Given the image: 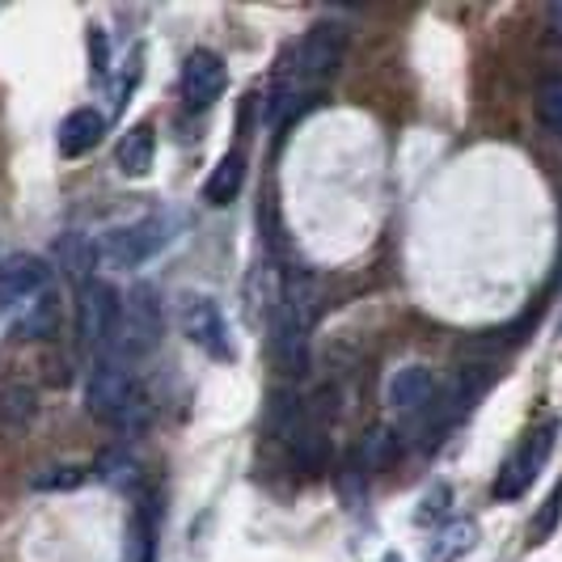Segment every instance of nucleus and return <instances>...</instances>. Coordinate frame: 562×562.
Returning a JSON list of instances; mask_svg holds the SVG:
<instances>
[{"mask_svg": "<svg viewBox=\"0 0 562 562\" xmlns=\"http://www.w3.org/2000/svg\"><path fill=\"white\" fill-rule=\"evenodd\" d=\"M562 520V482L550 491V499L541 504V512L533 516V525H529V546H541V541H550L554 529H559Z\"/></svg>", "mask_w": 562, "mask_h": 562, "instance_id": "obj_23", "label": "nucleus"}, {"mask_svg": "<svg viewBox=\"0 0 562 562\" xmlns=\"http://www.w3.org/2000/svg\"><path fill=\"white\" fill-rule=\"evenodd\" d=\"M85 474L81 465H43L34 479H30V486L34 491H77V486H85Z\"/></svg>", "mask_w": 562, "mask_h": 562, "instance_id": "obj_22", "label": "nucleus"}, {"mask_svg": "<svg viewBox=\"0 0 562 562\" xmlns=\"http://www.w3.org/2000/svg\"><path fill=\"white\" fill-rule=\"evenodd\" d=\"M114 322H119V296L111 283L85 280L77 288V335L89 351H111Z\"/></svg>", "mask_w": 562, "mask_h": 562, "instance_id": "obj_8", "label": "nucleus"}, {"mask_svg": "<svg viewBox=\"0 0 562 562\" xmlns=\"http://www.w3.org/2000/svg\"><path fill=\"white\" fill-rule=\"evenodd\" d=\"M554 440H559V419H546L541 427H533V431L520 440V449L504 461V470H499V479H495V486H491V495H495L499 504L520 499V495H525V491L537 482L541 465L550 461Z\"/></svg>", "mask_w": 562, "mask_h": 562, "instance_id": "obj_6", "label": "nucleus"}, {"mask_svg": "<svg viewBox=\"0 0 562 562\" xmlns=\"http://www.w3.org/2000/svg\"><path fill=\"white\" fill-rule=\"evenodd\" d=\"M153 161H157V132L148 123H136L119 140V148H114V166H119V173H127V178H144L153 169Z\"/></svg>", "mask_w": 562, "mask_h": 562, "instance_id": "obj_14", "label": "nucleus"}, {"mask_svg": "<svg viewBox=\"0 0 562 562\" xmlns=\"http://www.w3.org/2000/svg\"><path fill=\"white\" fill-rule=\"evenodd\" d=\"M102 132H106V114L81 106V111H72L59 123V153L64 157H85L89 148H98Z\"/></svg>", "mask_w": 562, "mask_h": 562, "instance_id": "obj_12", "label": "nucleus"}, {"mask_svg": "<svg viewBox=\"0 0 562 562\" xmlns=\"http://www.w3.org/2000/svg\"><path fill=\"white\" fill-rule=\"evenodd\" d=\"M241 187H246V157L233 148V153H225V157L216 161V169L207 173V182H203V199H207L212 207H228L233 199L241 195Z\"/></svg>", "mask_w": 562, "mask_h": 562, "instance_id": "obj_16", "label": "nucleus"}, {"mask_svg": "<svg viewBox=\"0 0 562 562\" xmlns=\"http://www.w3.org/2000/svg\"><path fill=\"white\" fill-rule=\"evenodd\" d=\"M313 322H317V280L305 267H292L283 276L280 310L271 317V360L283 372H305L310 368Z\"/></svg>", "mask_w": 562, "mask_h": 562, "instance_id": "obj_1", "label": "nucleus"}, {"mask_svg": "<svg viewBox=\"0 0 562 562\" xmlns=\"http://www.w3.org/2000/svg\"><path fill=\"white\" fill-rule=\"evenodd\" d=\"M381 562H402V554H385Z\"/></svg>", "mask_w": 562, "mask_h": 562, "instance_id": "obj_27", "label": "nucleus"}, {"mask_svg": "<svg viewBox=\"0 0 562 562\" xmlns=\"http://www.w3.org/2000/svg\"><path fill=\"white\" fill-rule=\"evenodd\" d=\"M34 411H38V402H34L30 385H4L0 390V427L4 431H26L34 423Z\"/></svg>", "mask_w": 562, "mask_h": 562, "instance_id": "obj_18", "label": "nucleus"}, {"mask_svg": "<svg viewBox=\"0 0 562 562\" xmlns=\"http://www.w3.org/2000/svg\"><path fill=\"white\" fill-rule=\"evenodd\" d=\"M178 330L191 338L203 356H212L221 364L237 360V347H233V335H228L225 313H221V305L207 292H182L178 296Z\"/></svg>", "mask_w": 562, "mask_h": 562, "instance_id": "obj_5", "label": "nucleus"}, {"mask_svg": "<svg viewBox=\"0 0 562 562\" xmlns=\"http://www.w3.org/2000/svg\"><path fill=\"white\" fill-rule=\"evenodd\" d=\"M166 335V310L157 301L153 283H132V292L119 301V322L111 338V360H144L161 347Z\"/></svg>", "mask_w": 562, "mask_h": 562, "instance_id": "obj_3", "label": "nucleus"}, {"mask_svg": "<svg viewBox=\"0 0 562 562\" xmlns=\"http://www.w3.org/2000/svg\"><path fill=\"white\" fill-rule=\"evenodd\" d=\"M449 499H452V491L445 486V482H440L436 491H427V495H423V507H419V520H423V525H427L431 516H445V512H449Z\"/></svg>", "mask_w": 562, "mask_h": 562, "instance_id": "obj_25", "label": "nucleus"}, {"mask_svg": "<svg viewBox=\"0 0 562 562\" xmlns=\"http://www.w3.org/2000/svg\"><path fill=\"white\" fill-rule=\"evenodd\" d=\"M474 546H479V525L474 520H449V525H440L431 533L427 550H423V562H457L465 559Z\"/></svg>", "mask_w": 562, "mask_h": 562, "instance_id": "obj_13", "label": "nucleus"}, {"mask_svg": "<svg viewBox=\"0 0 562 562\" xmlns=\"http://www.w3.org/2000/svg\"><path fill=\"white\" fill-rule=\"evenodd\" d=\"M56 322H59L56 296H52V292H43V296H38V301H30L26 313L18 317V335L22 338H52L56 335Z\"/></svg>", "mask_w": 562, "mask_h": 562, "instance_id": "obj_21", "label": "nucleus"}, {"mask_svg": "<svg viewBox=\"0 0 562 562\" xmlns=\"http://www.w3.org/2000/svg\"><path fill=\"white\" fill-rule=\"evenodd\" d=\"M98 479L111 482L114 491H136L140 486V461L132 457V452L123 449H106L102 457H98Z\"/></svg>", "mask_w": 562, "mask_h": 562, "instance_id": "obj_20", "label": "nucleus"}, {"mask_svg": "<svg viewBox=\"0 0 562 562\" xmlns=\"http://www.w3.org/2000/svg\"><path fill=\"white\" fill-rule=\"evenodd\" d=\"M431 397H436V372H431L427 364L397 368L394 376L385 381V402H390L394 411H406V415L427 411Z\"/></svg>", "mask_w": 562, "mask_h": 562, "instance_id": "obj_11", "label": "nucleus"}, {"mask_svg": "<svg viewBox=\"0 0 562 562\" xmlns=\"http://www.w3.org/2000/svg\"><path fill=\"white\" fill-rule=\"evenodd\" d=\"M537 119L550 132H562V77H550V81L537 85Z\"/></svg>", "mask_w": 562, "mask_h": 562, "instance_id": "obj_24", "label": "nucleus"}, {"mask_svg": "<svg viewBox=\"0 0 562 562\" xmlns=\"http://www.w3.org/2000/svg\"><path fill=\"white\" fill-rule=\"evenodd\" d=\"M546 22H550V34H554V38H562V0H554V4H550Z\"/></svg>", "mask_w": 562, "mask_h": 562, "instance_id": "obj_26", "label": "nucleus"}, {"mask_svg": "<svg viewBox=\"0 0 562 562\" xmlns=\"http://www.w3.org/2000/svg\"><path fill=\"white\" fill-rule=\"evenodd\" d=\"M402 452V436L394 427H372L360 445V474H372V470H385Z\"/></svg>", "mask_w": 562, "mask_h": 562, "instance_id": "obj_19", "label": "nucleus"}, {"mask_svg": "<svg viewBox=\"0 0 562 562\" xmlns=\"http://www.w3.org/2000/svg\"><path fill=\"white\" fill-rule=\"evenodd\" d=\"M157 554V499L144 495L140 504L132 507V520H127V554L123 562H153Z\"/></svg>", "mask_w": 562, "mask_h": 562, "instance_id": "obj_15", "label": "nucleus"}, {"mask_svg": "<svg viewBox=\"0 0 562 562\" xmlns=\"http://www.w3.org/2000/svg\"><path fill=\"white\" fill-rule=\"evenodd\" d=\"M85 406H89L93 419L114 427V431H123V436H136V431H144L148 419H153L148 397L140 394L136 376L119 364V360L93 364L89 385H85Z\"/></svg>", "mask_w": 562, "mask_h": 562, "instance_id": "obj_2", "label": "nucleus"}, {"mask_svg": "<svg viewBox=\"0 0 562 562\" xmlns=\"http://www.w3.org/2000/svg\"><path fill=\"white\" fill-rule=\"evenodd\" d=\"M52 288V267L38 254H9L0 262V313L26 310Z\"/></svg>", "mask_w": 562, "mask_h": 562, "instance_id": "obj_9", "label": "nucleus"}, {"mask_svg": "<svg viewBox=\"0 0 562 562\" xmlns=\"http://www.w3.org/2000/svg\"><path fill=\"white\" fill-rule=\"evenodd\" d=\"M178 89H182V102L187 111H207L212 102H221L228 89V68L216 52H191L187 64H182V77H178Z\"/></svg>", "mask_w": 562, "mask_h": 562, "instance_id": "obj_10", "label": "nucleus"}, {"mask_svg": "<svg viewBox=\"0 0 562 562\" xmlns=\"http://www.w3.org/2000/svg\"><path fill=\"white\" fill-rule=\"evenodd\" d=\"M169 241H173V216L153 212V216H140L132 225H114L102 237H93V258H98V267L132 271V267H144L148 258H157Z\"/></svg>", "mask_w": 562, "mask_h": 562, "instance_id": "obj_4", "label": "nucleus"}, {"mask_svg": "<svg viewBox=\"0 0 562 562\" xmlns=\"http://www.w3.org/2000/svg\"><path fill=\"white\" fill-rule=\"evenodd\" d=\"M288 56H292L296 72L305 77V85H310L313 93H322V85L335 77L342 56H347V26L317 22V26H310V34L301 43L288 47Z\"/></svg>", "mask_w": 562, "mask_h": 562, "instance_id": "obj_7", "label": "nucleus"}, {"mask_svg": "<svg viewBox=\"0 0 562 562\" xmlns=\"http://www.w3.org/2000/svg\"><path fill=\"white\" fill-rule=\"evenodd\" d=\"M140 77H144V47H132V56H123L119 64H111V72H106V98H111V111H106V119L123 111V102L136 93Z\"/></svg>", "mask_w": 562, "mask_h": 562, "instance_id": "obj_17", "label": "nucleus"}]
</instances>
